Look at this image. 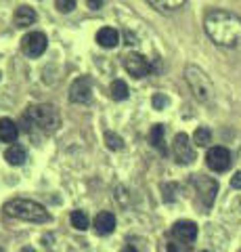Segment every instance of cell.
I'll use <instances>...</instances> for the list:
<instances>
[{
  "label": "cell",
  "mask_w": 241,
  "mask_h": 252,
  "mask_svg": "<svg viewBox=\"0 0 241 252\" xmlns=\"http://www.w3.org/2000/svg\"><path fill=\"white\" fill-rule=\"evenodd\" d=\"M206 34L218 46H235L241 42V17L235 13L216 9L206 15Z\"/></svg>",
  "instance_id": "1"
},
{
  "label": "cell",
  "mask_w": 241,
  "mask_h": 252,
  "mask_svg": "<svg viewBox=\"0 0 241 252\" xmlns=\"http://www.w3.org/2000/svg\"><path fill=\"white\" fill-rule=\"evenodd\" d=\"M23 124L26 130H34L40 128L42 132H53L59 126V112L55 105L51 103H38V105H29L27 112L23 114Z\"/></svg>",
  "instance_id": "2"
},
{
  "label": "cell",
  "mask_w": 241,
  "mask_h": 252,
  "mask_svg": "<svg viewBox=\"0 0 241 252\" xmlns=\"http://www.w3.org/2000/svg\"><path fill=\"white\" fill-rule=\"evenodd\" d=\"M4 212L9 217L21 219V220H29V223H49L51 215L42 204H38L34 200H26V198H15L4 204Z\"/></svg>",
  "instance_id": "3"
},
{
  "label": "cell",
  "mask_w": 241,
  "mask_h": 252,
  "mask_svg": "<svg viewBox=\"0 0 241 252\" xmlns=\"http://www.w3.org/2000/svg\"><path fill=\"white\" fill-rule=\"evenodd\" d=\"M185 78H187V84H189L191 93L195 94V99H199V101H204L206 103V101H210L214 97V84H212V80H210L208 74L201 67L187 65Z\"/></svg>",
  "instance_id": "4"
},
{
  "label": "cell",
  "mask_w": 241,
  "mask_h": 252,
  "mask_svg": "<svg viewBox=\"0 0 241 252\" xmlns=\"http://www.w3.org/2000/svg\"><path fill=\"white\" fill-rule=\"evenodd\" d=\"M46 44H49V40H46V36L42 32H29V34L21 38V51L27 57H40L46 51Z\"/></svg>",
  "instance_id": "5"
},
{
  "label": "cell",
  "mask_w": 241,
  "mask_h": 252,
  "mask_svg": "<svg viewBox=\"0 0 241 252\" xmlns=\"http://www.w3.org/2000/svg\"><path fill=\"white\" fill-rule=\"evenodd\" d=\"M206 164H208V168L214 170V172L229 170V166H231V152L227 147H222V145H216V147H212L208 152Z\"/></svg>",
  "instance_id": "6"
},
{
  "label": "cell",
  "mask_w": 241,
  "mask_h": 252,
  "mask_svg": "<svg viewBox=\"0 0 241 252\" xmlns=\"http://www.w3.org/2000/svg\"><path fill=\"white\" fill-rule=\"evenodd\" d=\"M124 67H126V72L134 78H143L151 72V63L147 57H143L141 53H128L124 55Z\"/></svg>",
  "instance_id": "7"
},
{
  "label": "cell",
  "mask_w": 241,
  "mask_h": 252,
  "mask_svg": "<svg viewBox=\"0 0 241 252\" xmlns=\"http://www.w3.org/2000/svg\"><path fill=\"white\" fill-rule=\"evenodd\" d=\"M172 149H174V158L178 164H191L195 160V149H193V143L189 141V137L185 132H178L174 137V143H172Z\"/></svg>",
  "instance_id": "8"
},
{
  "label": "cell",
  "mask_w": 241,
  "mask_h": 252,
  "mask_svg": "<svg viewBox=\"0 0 241 252\" xmlns=\"http://www.w3.org/2000/svg\"><path fill=\"white\" fill-rule=\"evenodd\" d=\"M92 97V86H90V78L88 76H82L72 84L69 89V99L74 103H88Z\"/></svg>",
  "instance_id": "9"
},
{
  "label": "cell",
  "mask_w": 241,
  "mask_h": 252,
  "mask_svg": "<svg viewBox=\"0 0 241 252\" xmlns=\"http://www.w3.org/2000/svg\"><path fill=\"white\" fill-rule=\"evenodd\" d=\"M195 187H197L199 198L204 200L206 206H212L216 193H218V183H216L214 179H210V177H197L195 179Z\"/></svg>",
  "instance_id": "10"
},
{
  "label": "cell",
  "mask_w": 241,
  "mask_h": 252,
  "mask_svg": "<svg viewBox=\"0 0 241 252\" xmlns=\"http://www.w3.org/2000/svg\"><path fill=\"white\" fill-rule=\"evenodd\" d=\"M172 235L178 242L191 244L197 238V225L193 223V220H178V223H174V227H172Z\"/></svg>",
  "instance_id": "11"
},
{
  "label": "cell",
  "mask_w": 241,
  "mask_h": 252,
  "mask_svg": "<svg viewBox=\"0 0 241 252\" xmlns=\"http://www.w3.org/2000/svg\"><path fill=\"white\" fill-rule=\"evenodd\" d=\"M115 229V217L109 210H101L95 217V231L99 235H109Z\"/></svg>",
  "instance_id": "12"
},
{
  "label": "cell",
  "mask_w": 241,
  "mask_h": 252,
  "mask_svg": "<svg viewBox=\"0 0 241 252\" xmlns=\"http://www.w3.org/2000/svg\"><path fill=\"white\" fill-rule=\"evenodd\" d=\"M19 135V128L11 118H0V141L2 143H15Z\"/></svg>",
  "instance_id": "13"
},
{
  "label": "cell",
  "mask_w": 241,
  "mask_h": 252,
  "mask_svg": "<svg viewBox=\"0 0 241 252\" xmlns=\"http://www.w3.org/2000/svg\"><path fill=\"white\" fill-rule=\"evenodd\" d=\"M97 42L103 46V49H113V46H118V42H120L118 30H113V28H101L97 32Z\"/></svg>",
  "instance_id": "14"
},
{
  "label": "cell",
  "mask_w": 241,
  "mask_h": 252,
  "mask_svg": "<svg viewBox=\"0 0 241 252\" xmlns=\"http://www.w3.org/2000/svg\"><path fill=\"white\" fill-rule=\"evenodd\" d=\"M36 19H38V15H36L34 9H29V6H19V9L15 11V17H13V21H15V26L17 28L32 26V23H36Z\"/></svg>",
  "instance_id": "15"
},
{
  "label": "cell",
  "mask_w": 241,
  "mask_h": 252,
  "mask_svg": "<svg viewBox=\"0 0 241 252\" xmlns=\"http://www.w3.org/2000/svg\"><path fill=\"white\" fill-rule=\"evenodd\" d=\"M4 160L9 164H13V166H19V164L26 162V149H23L21 145H11L4 152Z\"/></svg>",
  "instance_id": "16"
},
{
  "label": "cell",
  "mask_w": 241,
  "mask_h": 252,
  "mask_svg": "<svg viewBox=\"0 0 241 252\" xmlns=\"http://www.w3.org/2000/svg\"><path fill=\"white\" fill-rule=\"evenodd\" d=\"M164 124H155L151 132H149V141H151V145L155 149H160L161 154H166V145H164Z\"/></svg>",
  "instance_id": "17"
},
{
  "label": "cell",
  "mask_w": 241,
  "mask_h": 252,
  "mask_svg": "<svg viewBox=\"0 0 241 252\" xmlns=\"http://www.w3.org/2000/svg\"><path fill=\"white\" fill-rule=\"evenodd\" d=\"M109 94H111V99L115 101H124L128 97V86L124 80H113L111 86H109Z\"/></svg>",
  "instance_id": "18"
},
{
  "label": "cell",
  "mask_w": 241,
  "mask_h": 252,
  "mask_svg": "<svg viewBox=\"0 0 241 252\" xmlns=\"http://www.w3.org/2000/svg\"><path fill=\"white\" fill-rule=\"evenodd\" d=\"M69 220H72V227L78 229V231L88 229V215L84 210H74L72 217H69Z\"/></svg>",
  "instance_id": "19"
},
{
  "label": "cell",
  "mask_w": 241,
  "mask_h": 252,
  "mask_svg": "<svg viewBox=\"0 0 241 252\" xmlns=\"http://www.w3.org/2000/svg\"><path fill=\"white\" fill-rule=\"evenodd\" d=\"M149 4L158 11H174V9H181L185 0H149Z\"/></svg>",
  "instance_id": "20"
},
{
  "label": "cell",
  "mask_w": 241,
  "mask_h": 252,
  "mask_svg": "<svg viewBox=\"0 0 241 252\" xmlns=\"http://www.w3.org/2000/svg\"><path fill=\"white\" fill-rule=\"evenodd\" d=\"M210 141H212V132H210V128L199 126V128L195 130V135H193V143H195L197 147H206Z\"/></svg>",
  "instance_id": "21"
},
{
  "label": "cell",
  "mask_w": 241,
  "mask_h": 252,
  "mask_svg": "<svg viewBox=\"0 0 241 252\" xmlns=\"http://www.w3.org/2000/svg\"><path fill=\"white\" fill-rule=\"evenodd\" d=\"M105 143H107V147H109V149H115V152H118V149L124 147V139L120 135H115V132L107 130L105 132Z\"/></svg>",
  "instance_id": "22"
},
{
  "label": "cell",
  "mask_w": 241,
  "mask_h": 252,
  "mask_svg": "<svg viewBox=\"0 0 241 252\" xmlns=\"http://www.w3.org/2000/svg\"><path fill=\"white\" fill-rule=\"evenodd\" d=\"M55 4L61 13H72L76 9V0H55Z\"/></svg>",
  "instance_id": "23"
},
{
  "label": "cell",
  "mask_w": 241,
  "mask_h": 252,
  "mask_svg": "<svg viewBox=\"0 0 241 252\" xmlns=\"http://www.w3.org/2000/svg\"><path fill=\"white\" fill-rule=\"evenodd\" d=\"M168 252H191V246L185 242H170L168 244Z\"/></svg>",
  "instance_id": "24"
},
{
  "label": "cell",
  "mask_w": 241,
  "mask_h": 252,
  "mask_svg": "<svg viewBox=\"0 0 241 252\" xmlns=\"http://www.w3.org/2000/svg\"><path fill=\"white\" fill-rule=\"evenodd\" d=\"M166 105H168V97H164L161 93L155 94V97H153V107L155 109H164Z\"/></svg>",
  "instance_id": "25"
},
{
  "label": "cell",
  "mask_w": 241,
  "mask_h": 252,
  "mask_svg": "<svg viewBox=\"0 0 241 252\" xmlns=\"http://www.w3.org/2000/svg\"><path fill=\"white\" fill-rule=\"evenodd\" d=\"M103 2L105 0H86V4L90 6L92 11H97V9H101V6H103Z\"/></svg>",
  "instance_id": "26"
},
{
  "label": "cell",
  "mask_w": 241,
  "mask_h": 252,
  "mask_svg": "<svg viewBox=\"0 0 241 252\" xmlns=\"http://www.w3.org/2000/svg\"><path fill=\"white\" fill-rule=\"evenodd\" d=\"M231 185L235 189H241V172H235V177L231 179Z\"/></svg>",
  "instance_id": "27"
},
{
  "label": "cell",
  "mask_w": 241,
  "mask_h": 252,
  "mask_svg": "<svg viewBox=\"0 0 241 252\" xmlns=\"http://www.w3.org/2000/svg\"><path fill=\"white\" fill-rule=\"evenodd\" d=\"M122 252H136L134 246H126V248H122Z\"/></svg>",
  "instance_id": "28"
},
{
  "label": "cell",
  "mask_w": 241,
  "mask_h": 252,
  "mask_svg": "<svg viewBox=\"0 0 241 252\" xmlns=\"http://www.w3.org/2000/svg\"><path fill=\"white\" fill-rule=\"evenodd\" d=\"M21 252H36L34 248H29V246H26V248H21Z\"/></svg>",
  "instance_id": "29"
},
{
  "label": "cell",
  "mask_w": 241,
  "mask_h": 252,
  "mask_svg": "<svg viewBox=\"0 0 241 252\" xmlns=\"http://www.w3.org/2000/svg\"><path fill=\"white\" fill-rule=\"evenodd\" d=\"M0 252H4V250H2V248H0Z\"/></svg>",
  "instance_id": "30"
},
{
  "label": "cell",
  "mask_w": 241,
  "mask_h": 252,
  "mask_svg": "<svg viewBox=\"0 0 241 252\" xmlns=\"http://www.w3.org/2000/svg\"><path fill=\"white\" fill-rule=\"evenodd\" d=\"M201 252H208V250H201Z\"/></svg>",
  "instance_id": "31"
}]
</instances>
